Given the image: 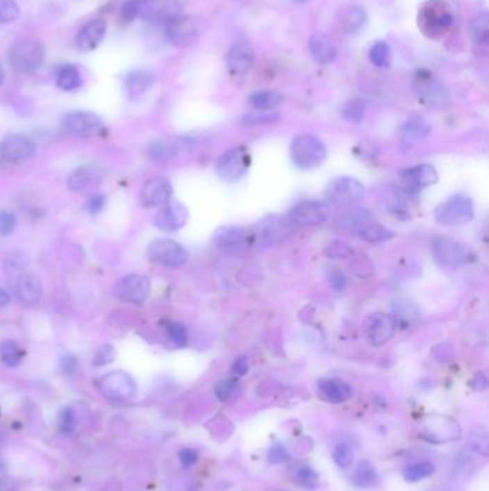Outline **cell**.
Returning a JSON list of instances; mask_svg holds the SVG:
<instances>
[{
    "instance_id": "74e56055",
    "label": "cell",
    "mask_w": 489,
    "mask_h": 491,
    "mask_svg": "<svg viewBox=\"0 0 489 491\" xmlns=\"http://www.w3.org/2000/svg\"><path fill=\"white\" fill-rule=\"evenodd\" d=\"M471 38L478 47H485L489 40V15L488 12L478 13L471 22Z\"/></svg>"
},
{
    "instance_id": "91938a15",
    "label": "cell",
    "mask_w": 489,
    "mask_h": 491,
    "mask_svg": "<svg viewBox=\"0 0 489 491\" xmlns=\"http://www.w3.org/2000/svg\"><path fill=\"white\" fill-rule=\"evenodd\" d=\"M199 456L194 449H184L180 451V461L184 467H192L198 461Z\"/></svg>"
},
{
    "instance_id": "9f6ffc18",
    "label": "cell",
    "mask_w": 489,
    "mask_h": 491,
    "mask_svg": "<svg viewBox=\"0 0 489 491\" xmlns=\"http://www.w3.org/2000/svg\"><path fill=\"white\" fill-rule=\"evenodd\" d=\"M329 280L330 284L333 286V289L338 290V292H342V290L346 287V277L343 275V272L338 271L336 267H333L329 273Z\"/></svg>"
},
{
    "instance_id": "83f0119b",
    "label": "cell",
    "mask_w": 489,
    "mask_h": 491,
    "mask_svg": "<svg viewBox=\"0 0 489 491\" xmlns=\"http://www.w3.org/2000/svg\"><path fill=\"white\" fill-rule=\"evenodd\" d=\"M308 49L313 59L320 65L331 63L338 56L336 45L327 35L315 33L308 40Z\"/></svg>"
},
{
    "instance_id": "277c9868",
    "label": "cell",
    "mask_w": 489,
    "mask_h": 491,
    "mask_svg": "<svg viewBox=\"0 0 489 491\" xmlns=\"http://www.w3.org/2000/svg\"><path fill=\"white\" fill-rule=\"evenodd\" d=\"M433 214L442 226H463L474 220L475 209L468 195L455 194L438 204Z\"/></svg>"
},
{
    "instance_id": "d590c367",
    "label": "cell",
    "mask_w": 489,
    "mask_h": 491,
    "mask_svg": "<svg viewBox=\"0 0 489 491\" xmlns=\"http://www.w3.org/2000/svg\"><path fill=\"white\" fill-rule=\"evenodd\" d=\"M377 483V473L369 461H360L351 474V484L360 488L372 487Z\"/></svg>"
},
{
    "instance_id": "b9f144b4",
    "label": "cell",
    "mask_w": 489,
    "mask_h": 491,
    "mask_svg": "<svg viewBox=\"0 0 489 491\" xmlns=\"http://www.w3.org/2000/svg\"><path fill=\"white\" fill-rule=\"evenodd\" d=\"M366 20H367V16H366L365 9H362L359 6H353L346 13L343 25L349 33H354L365 26Z\"/></svg>"
},
{
    "instance_id": "681fc988",
    "label": "cell",
    "mask_w": 489,
    "mask_h": 491,
    "mask_svg": "<svg viewBox=\"0 0 489 491\" xmlns=\"http://www.w3.org/2000/svg\"><path fill=\"white\" fill-rule=\"evenodd\" d=\"M280 115L277 113H263V111H260V114L256 113V114H249L246 117H242L241 122L242 124H246V125H261V124H272V122H276L279 121Z\"/></svg>"
},
{
    "instance_id": "cb8c5ba5",
    "label": "cell",
    "mask_w": 489,
    "mask_h": 491,
    "mask_svg": "<svg viewBox=\"0 0 489 491\" xmlns=\"http://www.w3.org/2000/svg\"><path fill=\"white\" fill-rule=\"evenodd\" d=\"M106 24L103 20H91L81 29L76 36V47L82 52H91L97 49L105 39Z\"/></svg>"
},
{
    "instance_id": "6da1fadb",
    "label": "cell",
    "mask_w": 489,
    "mask_h": 491,
    "mask_svg": "<svg viewBox=\"0 0 489 491\" xmlns=\"http://www.w3.org/2000/svg\"><path fill=\"white\" fill-rule=\"evenodd\" d=\"M454 12L445 0H428L417 13V26L429 39H440L454 25Z\"/></svg>"
},
{
    "instance_id": "d4e9b609",
    "label": "cell",
    "mask_w": 489,
    "mask_h": 491,
    "mask_svg": "<svg viewBox=\"0 0 489 491\" xmlns=\"http://www.w3.org/2000/svg\"><path fill=\"white\" fill-rule=\"evenodd\" d=\"M16 296L25 306H35L42 299V284L38 277L28 273L16 276Z\"/></svg>"
},
{
    "instance_id": "484cf974",
    "label": "cell",
    "mask_w": 489,
    "mask_h": 491,
    "mask_svg": "<svg viewBox=\"0 0 489 491\" xmlns=\"http://www.w3.org/2000/svg\"><path fill=\"white\" fill-rule=\"evenodd\" d=\"M319 396L329 404H343L353 395L351 387L340 379H323L317 385Z\"/></svg>"
},
{
    "instance_id": "7c38bea8",
    "label": "cell",
    "mask_w": 489,
    "mask_h": 491,
    "mask_svg": "<svg viewBox=\"0 0 489 491\" xmlns=\"http://www.w3.org/2000/svg\"><path fill=\"white\" fill-rule=\"evenodd\" d=\"M250 168V152L244 147L233 148L219 157L215 166L217 174L222 180L234 183L247 174Z\"/></svg>"
},
{
    "instance_id": "be15d7a7",
    "label": "cell",
    "mask_w": 489,
    "mask_h": 491,
    "mask_svg": "<svg viewBox=\"0 0 489 491\" xmlns=\"http://www.w3.org/2000/svg\"><path fill=\"white\" fill-rule=\"evenodd\" d=\"M10 303V295L6 292V290L0 289V309L6 307Z\"/></svg>"
},
{
    "instance_id": "d6986e66",
    "label": "cell",
    "mask_w": 489,
    "mask_h": 491,
    "mask_svg": "<svg viewBox=\"0 0 489 491\" xmlns=\"http://www.w3.org/2000/svg\"><path fill=\"white\" fill-rule=\"evenodd\" d=\"M35 144L19 134H10L0 141V157L10 163L29 160L35 154Z\"/></svg>"
},
{
    "instance_id": "60d3db41",
    "label": "cell",
    "mask_w": 489,
    "mask_h": 491,
    "mask_svg": "<svg viewBox=\"0 0 489 491\" xmlns=\"http://www.w3.org/2000/svg\"><path fill=\"white\" fill-rule=\"evenodd\" d=\"M435 473V465L431 461H420L409 465L405 470V480L409 483H416L431 477Z\"/></svg>"
},
{
    "instance_id": "8992f818",
    "label": "cell",
    "mask_w": 489,
    "mask_h": 491,
    "mask_svg": "<svg viewBox=\"0 0 489 491\" xmlns=\"http://www.w3.org/2000/svg\"><path fill=\"white\" fill-rule=\"evenodd\" d=\"M365 194H366L365 186L353 177L335 178V180L327 186V190H326V198L329 200V203L340 207L353 206L356 203H359L365 197Z\"/></svg>"
},
{
    "instance_id": "f546056e",
    "label": "cell",
    "mask_w": 489,
    "mask_h": 491,
    "mask_svg": "<svg viewBox=\"0 0 489 491\" xmlns=\"http://www.w3.org/2000/svg\"><path fill=\"white\" fill-rule=\"evenodd\" d=\"M155 81V75L145 70H137L129 72L124 79V86L128 97L131 99L144 95L148 89L152 86Z\"/></svg>"
},
{
    "instance_id": "e0dca14e",
    "label": "cell",
    "mask_w": 489,
    "mask_h": 491,
    "mask_svg": "<svg viewBox=\"0 0 489 491\" xmlns=\"http://www.w3.org/2000/svg\"><path fill=\"white\" fill-rule=\"evenodd\" d=\"M254 237V233L241 227H221L214 233L213 243L224 252L240 253L250 248Z\"/></svg>"
},
{
    "instance_id": "f5cc1de1",
    "label": "cell",
    "mask_w": 489,
    "mask_h": 491,
    "mask_svg": "<svg viewBox=\"0 0 489 491\" xmlns=\"http://www.w3.org/2000/svg\"><path fill=\"white\" fill-rule=\"evenodd\" d=\"M471 442H472V449L476 453H479L482 456H488V434H486V430H483V428L475 430L474 434H472Z\"/></svg>"
},
{
    "instance_id": "52a82bcc",
    "label": "cell",
    "mask_w": 489,
    "mask_h": 491,
    "mask_svg": "<svg viewBox=\"0 0 489 491\" xmlns=\"http://www.w3.org/2000/svg\"><path fill=\"white\" fill-rule=\"evenodd\" d=\"M431 252L433 260L445 269H456L463 266L468 259L465 246L451 237H435L431 241Z\"/></svg>"
},
{
    "instance_id": "7dc6e473",
    "label": "cell",
    "mask_w": 489,
    "mask_h": 491,
    "mask_svg": "<svg viewBox=\"0 0 489 491\" xmlns=\"http://www.w3.org/2000/svg\"><path fill=\"white\" fill-rule=\"evenodd\" d=\"M363 115H365V102L360 99L350 101L343 109V117L350 122H360L363 120Z\"/></svg>"
},
{
    "instance_id": "ac0fdd59",
    "label": "cell",
    "mask_w": 489,
    "mask_h": 491,
    "mask_svg": "<svg viewBox=\"0 0 489 491\" xmlns=\"http://www.w3.org/2000/svg\"><path fill=\"white\" fill-rule=\"evenodd\" d=\"M187 220H188L187 207L180 202L169 200V202L161 206L157 214L154 216V226L163 232L174 233L183 229L185 226Z\"/></svg>"
},
{
    "instance_id": "e7e4bbea",
    "label": "cell",
    "mask_w": 489,
    "mask_h": 491,
    "mask_svg": "<svg viewBox=\"0 0 489 491\" xmlns=\"http://www.w3.org/2000/svg\"><path fill=\"white\" fill-rule=\"evenodd\" d=\"M3 81H5V71L2 68V65H0V85L3 83Z\"/></svg>"
},
{
    "instance_id": "f1b7e54d",
    "label": "cell",
    "mask_w": 489,
    "mask_h": 491,
    "mask_svg": "<svg viewBox=\"0 0 489 491\" xmlns=\"http://www.w3.org/2000/svg\"><path fill=\"white\" fill-rule=\"evenodd\" d=\"M404 178L409 187L422 190L438 182V172L431 164H417L404 171Z\"/></svg>"
},
{
    "instance_id": "816d5d0a",
    "label": "cell",
    "mask_w": 489,
    "mask_h": 491,
    "mask_svg": "<svg viewBox=\"0 0 489 491\" xmlns=\"http://www.w3.org/2000/svg\"><path fill=\"white\" fill-rule=\"evenodd\" d=\"M141 8H142V0H126V2L124 3V6H122V9H121L122 17L126 22L140 19Z\"/></svg>"
},
{
    "instance_id": "5b68a950",
    "label": "cell",
    "mask_w": 489,
    "mask_h": 491,
    "mask_svg": "<svg viewBox=\"0 0 489 491\" xmlns=\"http://www.w3.org/2000/svg\"><path fill=\"white\" fill-rule=\"evenodd\" d=\"M422 438L432 444H442L458 440L461 437L459 424L445 415H429L422 421L419 427Z\"/></svg>"
},
{
    "instance_id": "ee69618b",
    "label": "cell",
    "mask_w": 489,
    "mask_h": 491,
    "mask_svg": "<svg viewBox=\"0 0 489 491\" xmlns=\"http://www.w3.org/2000/svg\"><path fill=\"white\" fill-rule=\"evenodd\" d=\"M324 255L329 259H335V260L336 259H346V257H350L353 255V250H351V248L345 240L336 239V240H331L326 246Z\"/></svg>"
},
{
    "instance_id": "d6a6232c",
    "label": "cell",
    "mask_w": 489,
    "mask_h": 491,
    "mask_svg": "<svg viewBox=\"0 0 489 491\" xmlns=\"http://www.w3.org/2000/svg\"><path fill=\"white\" fill-rule=\"evenodd\" d=\"M82 83H83V79H82V75L78 71L76 66L65 65L58 71L56 85L60 89H63V91H66V92L75 91V89L82 86Z\"/></svg>"
},
{
    "instance_id": "ba28073f",
    "label": "cell",
    "mask_w": 489,
    "mask_h": 491,
    "mask_svg": "<svg viewBox=\"0 0 489 491\" xmlns=\"http://www.w3.org/2000/svg\"><path fill=\"white\" fill-rule=\"evenodd\" d=\"M99 391L113 403H125L135 395L137 384L129 373L124 371H113L101 378Z\"/></svg>"
},
{
    "instance_id": "1f68e13d",
    "label": "cell",
    "mask_w": 489,
    "mask_h": 491,
    "mask_svg": "<svg viewBox=\"0 0 489 491\" xmlns=\"http://www.w3.org/2000/svg\"><path fill=\"white\" fill-rule=\"evenodd\" d=\"M431 129L432 128L426 120L413 117L405 121L400 132H402V140L405 143H416L419 140H424L425 137H428Z\"/></svg>"
},
{
    "instance_id": "f35d334b",
    "label": "cell",
    "mask_w": 489,
    "mask_h": 491,
    "mask_svg": "<svg viewBox=\"0 0 489 491\" xmlns=\"http://www.w3.org/2000/svg\"><path fill=\"white\" fill-rule=\"evenodd\" d=\"M369 58L372 61V63L377 68L381 70H386L392 63V52L389 45L383 40H377L372 45V48L369 51Z\"/></svg>"
},
{
    "instance_id": "5bb4252c",
    "label": "cell",
    "mask_w": 489,
    "mask_h": 491,
    "mask_svg": "<svg viewBox=\"0 0 489 491\" xmlns=\"http://www.w3.org/2000/svg\"><path fill=\"white\" fill-rule=\"evenodd\" d=\"M396 328L395 318L383 312H374L363 322L365 338L374 348L386 345L393 338Z\"/></svg>"
},
{
    "instance_id": "8d00e7d4",
    "label": "cell",
    "mask_w": 489,
    "mask_h": 491,
    "mask_svg": "<svg viewBox=\"0 0 489 491\" xmlns=\"http://www.w3.org/2000/svg\"><path fill=\"white\" fill-rule=\"evenodd\" d=\"M358 233L365 241H369V243H385L395 237L393 230L374 221H370L369 225L362 227Z\"/></svg>"
},
{
    "instance_id": "db71d44e",
    "label": "cell",
    "mask_w": 489,
    "mask_h": 491,
    "mask_svg": "<svg viewBox=\"0 0 489 491\" xmlns=\"http://www.w3.org/2000/svg\"><path fill=\"white\" fill-rule=\"evenodd\" d=\"M115 358V349L110 345H103L98 349L95 358H94V365L97 367H103L114 361Z\"/></svg>"
},
{
    "instance_id": "6f0895ef",
    "label": "cell",
    "mask_w": 489,
    "mask_h": 491,
    "mask_svg": "<svg viewBox=\"0 0 489 491\" xmlns=\"http://www.w3.org/2000/svg\"><path fill=\"white\" fill-rule=\"evenodd\" d=\"M105 203H106V197H105V195H102V194L94 195V197L88 202L86 210H88L89 213H91V214H98V213L102 211V209L105 207Z\"/></svg>"
},
{
    "instance_id": "94428289",
    "label": "cell",
    "mask_w": 489,
    "mask_h": 491,
    "mask_svg": "<svg viewBox=\"0 0 489 491\" xmlns=\"http://www.w3.org/2000/svg\"><path fill=\"white\" fill-rule=\"evenodd\" d=\"M249 369H250V362L246 356H240V358H237L233 365V372L237 376H244L249 372Z\"/></svg>"
},
{
    "instance_id": "2e32d148",
    "label": "cell",
    "mask_w": 489,
    "mask_h": 491,
    "mask_svg": "<svg viewBox=\"0 0 489 491\" xmlns=\"http://www.w3.org/2000/svg\"><path fill=\"white\" fill-rule=\"evenodd\" d=\"M151 283L148 277L132 273L122 277L115 286V296L126 303L142 305L149 295Z\"/></svg>"
},
{
    "instance_id": "bcb514c9",
    "label": "cell",
    "mask_w": 489,
    "mask_h": 491,
    "mask_svg": "<svg viewBox=\"0 0 489 491\" xmlns=\"http://www.w3.org/2000/svg\"><path fill=\"white\" fill-rule=\"evenodd\" d=\"M214 392L219 401L227 403V401L233 399L237 395L238 384L234 381V379H222V381H219L215 385Z\"/></svg>"
},
{
    "instance_id": "836d02e7",
    "label": "cell",
    "mask_w": 489,
    "mask_h": 491,
    "mask_svg": "<svg viewBox=\"0 0 489 491\" xmlns=\"http://www.w3.org/2000/svg\"><path fill=\"white\" fill-rule=\"evenodd\" d=\"M284 101L283 95L276 92V91H257L253 92L249 97V104L257 109V111H263V113H267V111H272L274 108H277L279 105H281V102Z\"/></svg>"
},
{
    "instance_id": "8fae6325",
    "label": "cell",
    "mask_w": 489,
    "mask_h": 491,
    "mask_svg": "<svg viewBox=\"0 0 489 491\" xmlns=\"http://www.w3.org/2000/svg\"><path fill=\"white\" fill-rule=\"evenodd\" d=\"M330 216V204L324 200H304L296 204L287 218L293 226H320Z\"/></svg>"
},
{
    "instance_id": "03108f58",
    "label": "cell",
    "mask_w": 489,
    "mask_h": 491,
    "mask_svg": "<svg viewBox=\"0 0 489 491\" xmlns=\"http://www.w3.org/2000/svg\"><path fill=\"white\" fill-rule=\"evenodd\" d=\"M296 2H306V0H296Z\"/></svg>"
},
{
    "instance_id": "003e7915",
    "label": "cell",
    "mask_w": 489,
    "mask_h": 491,
    "mask_svg": "<svg viewBox=\"0 0 489 491\" xmlns=\"http://www.w3.org/2000/svg\"><path fill=\"white\" fill-rule=\"evenodd\" d=\"M269 491H280V490H269Z\"/></svg>"
},
{
    "instance_id": "7402d4cb",
    "label": "cell",
    "mask_w": 489,
    "mask_h": 491,
    "mask_svg": "<svg viewBox=\"0 0 489 491\" xmlns=\"http://www.w3.org/2000/svg\"><path fill=\"white\" fill-rule=\"evenodd\" d=\"M172 195V186L167 178H151L148 180L141 191V203L144 207H161Z\"/></svg>"
},
{
    "instance_id": "e575fe53",
    "label": "cell",
    "mask_w": 489,
    "mask_h": 491,
    "mask_svg": "<svg viewBox=\"0 0 489 491\" xmlns=\"http://www.w3.org/2000/svg\"><path fill=\"white\" fill-rule=\"evenodd\" d=\"M292 480L303 490L315 491L319 487V474L310 465L301 464L293 468Z\"/></svg>"
},
{
    "instance_id": "4316f807",
    "label": "cell",
    "mask_w": 489,
    "mask_h": 491,
    "mask_svg": "<svg viewBox=\"0 0 489 491\" xmlns=\"http://www.w3.org/2000/svg\"><path fill=\"white\" fill-rule=\"evenodd\" d=\"M292 226L293 225L287 217L285 218L274 217L270 221H267V223H264V225H261L260 232L254 233V234H257L261 244L273 246V244L281 241L288 233H290Z\"/></svg>"
},
{
    "instance_id": "f907efd6",
    "label": "cell",
    "mask_w": 489,
    "mask_h": 491,
    "mask_svg": "<svg viewBox=\"0 0 489 491\" xmlns=\"http://www.w3.org/2000/svg\"><path fill=\"white\" fill-rule=\"evenodd\" d=\"M17 225L16 216L12 211L2 210L0 211V236H9L15 232Z\"/></svg>"
},
{
    "instance_id": "680465c9",
    "label": "cell",
    "mask_w": 489,
    "mask_h": 491,
    "mask_svg": "<svg viewBox=\"0 0 489 491\" xmlns=\"http://www.w3.org/2000/svg\"><path fill=\"white\" fill-rule=\"evenodd\" d=\"M151 155H152V159H155V160H165L171 155V150L167 144L157 143V144L152 145Z\"/></svg>"
},
{
    "instance_id": "4fadbf2b",
    "label": "cell",
    "mask_w": 489,
    "mask_h": 491,
    "mask_svg": "<svg viewBox=\"0 0 489 491\" xmlns=\"http://www.w3.org/2000/svg\"><path fill=\"white\" fill-rule=\"evenodd\" d=\"M62 127L76 138H92L103 129V121L89 111H72L63 117Z\"/></svg>"
},
{
    "instance_id": "11a10c76",
    "label": "cell",
    "mask_w": 489,
    "mask_h": 491,
    "mask_svg": "<svg viewBox=\"0 0 489 491\" xmlns=\"http://www.w3.org/2000/svg\"><path fill=\"white\" fill-rule=\"evenodd\" d=\"M267 458H269L270 464H281L288 461L290 458V454L285 450V447L283 444H274L273 447L267 453Z\"/></svg>"
},
{
    "instance_id": "44dd1931",
    "label": "cell",
    "mask_w": 489,
    "mask_h": 491,
    "mask_svg": "<svg viewBox=\"0 0 489 491\" xmlns=\"http://www.w3.org/2000/svg\"><path fill=\"white\" fill-rule=\"evenodd\" d=\"M105 172L99 166L85 164L74 170L68 178V187L72 191H88L102 184Z\"/></svg>"
},
{
    "instance_id": "4dcf8cb0",
    "label": "cell",
    "mask_w": 489,
    "mask_h": 491,
    "mask_svg": "<svg viewBox=\"0 0 489 491\" xmlns=\"http://www.w3.org/2000/svg\"><path fill=\"white\" fill-rule=\"evenodd\" d=\"M370 221H373V214L367 209L358 207L343 211L338 218V225L343 229L359 232L362 227L369 225Z\"/></svg>"
},
{
    "instance_id": "603a6c76",
    "label": "cell",
    "mask_w": 489,
    "mask_h": 491,
    "mask_svg": "<svg viewBox=\"0 0 489 491\" xmlns=\"http://www.w3.org/2000/svg\"><path fill=\"white\" fill-rule=\"evenodd\" d=\"M256 62V54L249 43L238 42L227 54V66L233 75H246Z\"/></svg>"
},
{
    "instance_id": "c3c4849f",
    "label": "cell",
    "mask_w": 489,
    "mask_h": 491,
    "mask_svg": "<svg viewBox=\"0 0 489 491\" xmlns=\"http://www.w3.org/2000/svg\"><path fill=\"white\" fill-rule=\"evenodd\" d=\"M168 337L174 342L175 346L178 348H185L188 342V335L187 329L181 323H171L168 326Z\"/></svg>"
},
{
    "instance_id": "9c48e42d",
    "label": "cell",
    "mask_w": 489,
    "mask_h": 491,
    "mask_svg": "<svg viewBox=\"0 0 489 491\" xmlns=\"http://www.w3.org/2000/svg\"><path fill=\"white\" fill-rule=\"evenodd\" d=\"M148 256L169 269H180L188 261V252L180 243L171 239L154 240L148 248Z\"/></svg>"
},
{
    "instance_id": "7bdbcfd3",
    "label": "cell",
    "mask_w": 489,
    "mask_h": 491,
    "mask_svg": "<svg viewBox=\"0 0 489 491\" xmlns=\"http://www.w3.org/2000/svg\"><path fill=\"white\" fill-rule=\"evenodd\" d=\"M331 456H333V461L336 462L339 468H343V470H349V468L353 465L354 453H353V449L346 442L338 444L335 450H333Z\"/></svg>"
},
{
    "instance_id": "30bf717a",
    "label": "cell",
    "mask_w": 489,
    "mask_h": 491,
    "mask_svg": "<svg viewBox=\"0 0 489 491\" xmlns=\"http://www.w3.org/2000/svg\"><path fill=\"white\" fill-rule=\"evenodd\" d=\"M165 33L174 47L188 48L198 40L199 35H201V28H199V22L195 17L178 15L167 22Z\"/></svg>"
},
{
    "instance_id": "f6af8a7d",
    "label": "cell",
    "mask_w": 489,
    "mask_h": 491,
    "mask_svg": "<svg viewBox=\"0 0 489 491\" xmlns=\"http://www.w3.org/2000/svg\"><path fill=\"white\" fill-rule=\"evenodd\" d=\"M19 15L20 9L15 0H0V26L12 24Z\"/></svg>"
},
{
    "instance_id": "ab89813d",
    "label": "cell",
    "mask_w": 489,
    "mask_h": 491,
    "mask_svg": "<svg viewBox=\"0 0 489 491\" xmlns=\"http://www.w3.org/2000/svg\"><path fill=\"white\" fill-rule=\"evenodd\" d=\"M25 352L16 342L13 341H5L0 344V361L5 365L13 368L17 367L22 360H24Z\"/></svg>"
},
{
    "instance_id": "ffe728a7",
    "label": "cell",
    "mask_w": 489,
    "mask_h": 491,
    "mask_svg": "<svg viewBox=\"0 0 489 491\" xmlns=\"http://www.w3.org/2000/svg\"><path fill=\"white\" fill-rule=\"evenodd\" d=\"M180 0H142L140 19L167 24L168 20L180 15Z\"/></svg>"
},
{
    "instance_id": "7a4b0ae2",
    "label": "cell",
    "mask_w": 489,
    "mask_h": 491,
    "mask_svg": "<svg viewBox=\"0 0 489 491\" xmlns=\"http://www.w3.org/2000/svg\"><path fill=\"white\" fill-rule=\"evenodd\" d=\"M292 161L300 170H313L320 167L327 157V150L320 138L311 134H300L290 147Z\"/></svg>"
},
{
    "instance_id": "9a60e30c",
    "label": "cell",
    "mask_w": 489,
    "mask_h": 491,
    "mask_svg": "<svg viewBox=\"0 0 489 491\" xmlns=\"http://www.w3.org/2000/svg\"><path fill=\"white\" fill-rule=\"evenodd\" d=\"M416 89L420 101L431 108L440 109L451 105L449 89L429 74H420L416 78Z\"/></svg>"
},
{
    "instance_id": "3957f363",
    "label": "cell",
    "mask_w": 489,
    "mask_h": 491,
    "mask_svg": "<svg viewBox=\"0 0 489 491\" xmlns=\"http://www.w3.org/2000/svg\"><path fill=\"white\" fill-rule=\"evenodd\" d=\"M8 59L13 70L29 74L42 66L44 61V48L39 40L24 38L12 45L8 52Z\"/></svg>"
},
{
    "instance_id": "6125c7cd",
    "label": "cell",
    "mask_w": 489,
    "mask_h": 491,
    "mask_svg": "<svg viewBox=\"0 0 489 491\" xmlns=\"http://www.w3.org/2000/svg\"><path fill=\"white\" fill-rule=\"evenodd\" d=\"M75 424V417H74V411L72 410H63L60 414V427L66 431H69L74 428Z\"/></svg>"
}]
</instances>
